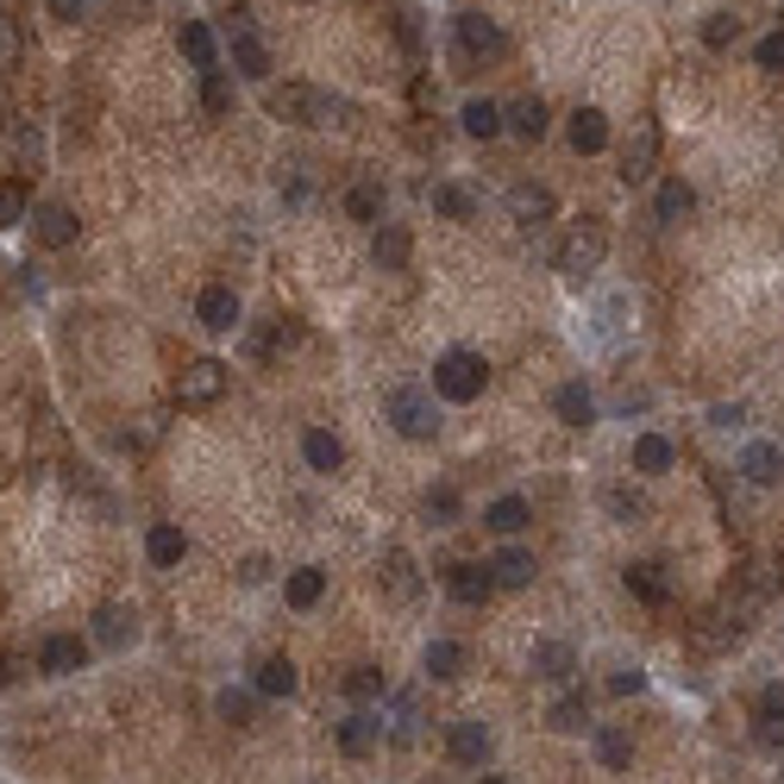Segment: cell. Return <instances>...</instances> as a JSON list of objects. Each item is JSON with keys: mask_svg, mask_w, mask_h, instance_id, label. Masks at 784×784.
Instances as JSON below:
<instances>
[{"mask_svg": "<svg viewBox=\"0 0 784 784\" xmlns=\"http://www.w3.org/2000/svg\"><path fill=\"white\" fill-rule=\"evenodd\" d=\"M779 471H784V453H779V446H765V439L740 453V478H747V483H779Z\"/></svg>", "mask_w": 784, "mask_h": 784, "instance_id": "836d02e7", "label": "cell"}, {"mask_svg": "<svg viewBox=\"0 0 784 784\" xmlns=\"http://www.w3.org/2000/svg\"><path fill=\"white\" fill-rule=\"evenodd\" d=\"M220 396H227V364H220V358H195V364L177 377V402L182 408H214Z\"/></svg>", "mask_w": 784, "mask_h": 784, "instance_id": "8992f818", "label": "cell"}, {"mask_svg": "<svg viewBox=\"0 0 784 784\" xmlns=\"http://www.w3.org/2000/svg\"><path fill=\"white\" fill-rule=\"evenodd\" d=\"M421 665H427V678L453 684V678H465V665H471V653H465L458 640H427V653H421Z\"/></svg>", "mask_w": 784, "mask_h": 784, "instance_id": "484cf974", "label": "cell"}, {"mask_svg": "<svg viewBox=\"0 0 784 784\" xmlns=\"http://www.w3.org/2000/svg\"><path fill=\"white\" fill-rule=\"evenodd\" d=\"M553 189H546V182H515V189H508V220H515V227H546V220H553Z\"/></svg>", "mask_w": 784, "mask_h": 784, "instance_id": "30bf717a", "label": "cell"}, {"mask_svg": "<svg viewBox=\"0 0 784 784\" xmlns=\"http://www.w3.org/2000/svg\"><path fill=\"white\" fill-rule=\"evenodd\" d=\"M270 113L289 126H339L346 101H333L327 88H307V82H282V88H270Z\"/></svg>", "mask_w": 784, "mask_h": 784, "instance_id": "6da1fadb", "label": "cell"}, {"mask_svg": "<svg viewBox=\"0 0 784 784\" xmlns=\"http://www.w3.org/2000/svg\"><path fill=\"white\" fill-rule=\"evenodd\" d=\"M51 20H82V0H51Z\"/></svg>", "mask_w": 784, "mask_h": 784, "instance_id": "9f6ffc18", "label": "cell"}, {"mask_svg": "<svg viewBox=\"0 0 784 784\" xmlns=\"http://www.w3.org/2000/svg\"><path fill=\"white\" fill-rule=\"evenodd\" d=\"M490 747H496V740H490L483 722H453V728H446V753H453V765H483Z\"/></svg>", "mask_w": 784, "mask_h": 784, "instance_id": "7c38bea8", "label": "cell"}, {"mask_svg": "<svg viewBox=\"0 0 784 784\" xmlns=\"http://www.w3.org/2000/svg\"><path fill=\"white\" fill-rule=\"evenodd\" d=\"M753 63H759V70H784V32H765V38H759Z\"/></svg>", "mask_w": 784, "mask_h": 784, "instance_id": "f907efd6", "label": "cell"}, {"mask_svg": "<svg viewBox=\"0 0 784 784\" xmlns=\"http://www.w3.org/2000/svg\"><path fill=\"white\" fill-rule=\"evenodd\" d=\"M38 672H51V678H76L82 672V640L76 634H51V640L38 647Z\"/></svg>", "mask_w": 784, "mask_h": 784, "instance_id": "d6986e66", "label": "cell"}, {"mask_svg": "<svg viewBox=\"0 0 784 784\" xmlns=\"http://www.w3.org/2000/svg\"><path fill=\"white\" fill-rule=\"evenodd\" d=\"M672 439H665V433H640V439H634V471H647V478H659V471H672Z\"/></svg>", "mask_w": 784, "mask_h": 784, "instance_id": "d6a6232c", "label": "cell"}, {"mask_svg": "<svg viewBox=\"0 0 784 784\" xmlns=\"http://www.w3.org/2000/svg\"><path fill=\"white\" fill-rule=\"evenodd\" d=\"M483 383H490V364H483L478 352H446L433 364V396H439V402H458V408L478 402Z\"/></svg>", "mask_w": 784, "mask_h": 784, "instance_id": "277c9868", "label": "cell"}, {"mask_svg": "<svg viewBox=\"0 0 784 784\" xmlns=\"http://www.w3.org/2000/svg\"><path fill=\"white\" fill-rule=\"evenodd\" d=\"M377 740H383V715H346V722H339V753L346 759L377 753Z\"/></svg>", "mask_w": 784, "mask_h": 784, "instance_id": "ffe728a7", "label": "cell"}, {"mask_svg": "<svg viewBox=\"0 0 784 784\" xmlns=\"http://www.w3.org/2000/svg\"><path fill=\"white\" fill-rule=\"evenodd\" d=\"M490 571H496V590H528L533 583V553L528 546H503V553L490 558Z\"/></svg>", "mask_w": 784, "mask_h": 784, "instance_id": "4316f807", "label": "cell"}, {"mask_svg": "<svg viewBox=\"0 0 784 784\" xmlns=\"http://www.w3.org/2000/svg\"><path fill=\"white\" fill-rule=\"evenodd\" d=\"M26 220H32L26 182H0V232H7V227H26Z\"/></svg>", "mask_w": 784, "mask_h": 784, "instance_id": "b9f144b4", "label": "cell"}, {"mask_svg": "<svg viewBox=\"0 0 784 784\" xmlns=\"http://www.w3.org/2000/svg\"><path fill=\"white\" fill-rule=\"evenodd\" d=\"M427 521L433 528H453L458 521V490H427Z\"/></svg>", "mask_w": 784, "mask_h": 784, "instance_id": "681fc988", "label": "cell"}, {"mask_svg": "<svg viewBox=\"0 0 784 784\" xmlns=\"http://www.w3.org/2000/svg\"><path fill=\"white\" fill-rule=\"evenodd\" d=\"M177 45H182V57H189L195 70H214V63H220V45H214V26H207V20H182Z\"/></svg>", "mask_w": 784, "mask_h": 784, "instance_id": "603a6c76", "label": "cell"}, {"mask_svg": "<svg viewBox=\"0 0 784 784\" xmlns=\"http://www.w3.org/2000/svg\"><path fill=\"white\" fill-rule=\"evenodd\" d=\"M740 421H747V414H740V402H722V408H709V427H740Z\"/></svg>", "mask_w": 784, "mask_h": 784, "instance_id": "db71d44e", "label": "cell"}, {"mask_svg": "<svg viewBox=\"0 0 784 784\" xmlns=\"http://www.w3.org/2000/svg\"><path fill=\"white\" fill-rule=\"evenodd\" d=\"M195 321H202L207 333H232V327H239V295H232L227 282L202 289V302H195Z\"/></svg>", "mask_w": 784, "mask_h": 784, "instance_id": "4fadbf2b", "label": "cell"}, {"mask_svg": "<svg viewBox=\"0 0 784 784\" xmlns=\"http://www.w3.org/2000/svg\"><path fill=\"white\" fill-rule=\"evenodd\" d=\"M371 257H377L383 270H402L408 264V232L389 227V220H377V239H371Z\"/></svg>", "mask_w": 784, "mask_h": 784, "instance_id": "8d00e7d4", "label": "cell"}, {"mask_svg": "<svg viewBox=\"0 0 784 784\" xmlns=\"http://www.w3.org/2000/svg\"><path fill=\"white\" fill-rule=\"evenodd\" d=\"M282 596H289V608H314L321 596H327V571H321V565H302V571H289Z\"/></svg>", "mask_w": 784, "mask_h": 784, "instance_id": "1f68e13d", "label": "cell"}, {"mask_svg": "<svg viewBox=\"0 0 784 784\" xmlns=\"http://www.w3.org/2000/svg\"><path fill=\"white\" fill-rule=\"evenodd\" d=\"M453 57L465 70H483V63H503L508 57V32L490 20V13H458L453 20Z\"/></svg>", "mask_w": 784, "mask_h": 784, "instance_id": "7a4b0ae2", "label": "cell"}, {"mask_svg": "<svg viewBox=\"0 0 784 784\" xmlns=\"http://www.w3.org/2000/svg\"><path fill=\"white\" fill-rule=\"evenodd\" d=\"M565 132H571V152H578V157H596L608 145V113H603V107H578Z\"/></svg>", "mask_w": 784, "mask_h": 784, "instance_id": "9a60e30c", "label": "cell"}, {"mask_svg": "<svg viewBox=\"0 0 784 784\" xmlns=\"http://www.w3.org/2000/svg\"><path fill=\"white\" fill-rule=\"evenodd\" d=\"M95 640H101V647H132V640H138V608L107 603L101 615H95Z\"/></svg>", "mask_w": 784, "mask_h": 784, "instance_id": "d4e9b609", "label": "cell"}, {"mask_svg": "<svg viewBox=\"0 0 784 784\" xmlns=\"http://www.w3.org/2000/svg\"><path fill=\"white\" fill-rule=\"evenodd\" d=\"M346 214H352V220H364V227H377V220H383V195L358 182V189H346Z\"/></svg>", "mask_w": 784, "mask_h": 784, "instance_id": "f6af8a7d", "label": "cell"}, {"mask_svg": "<svg viewBox=\"0 0 784 784\" xmlns=\"http://www.w3.org/2000/svg\"><path fill=\"white\" fill-rule=\"evenodd\" d=\"M346 690H352L358 703H377V697H389V678H383L377 665H352V678H346Z\"/></svg>", "mask_w": 784, "mask_h": 784, "instance_id": "ee69618b", "label": "cell"}, {"mask_svg": "<svg viewBox=\"0 0 784 784\" xmlns=\"http://www.w3.org/2000/svg\"><path fill=\"white\" fill-rule=\"evenodd\" d=\"M772 590H779V558L753 553V558H747V596L759 603V596H772Z\"/></svg>", "mask_w": 784, "mask_h": 784, "instance_id": "7bdbcfd3", "label": "cell"}, {"mask_svg": "<svg viewBox=\"0 0 784 784\" xmlns=\"http://www.w3.org/2000/svg\"><path fill=\"white\" fill-rule=\"evenodd\" d=\"M202 113L207 120H227L232 113V76L214 63V70H202Z\"/></svg>", "mask_w": 784, "mask_h": 784, "instance_id": "e575fe53", "label": "cell"}, {"mask_svg": "<svg viewBox=\"0 0 784 784\" xmlns=\"http://www.w3.org/2000/svg\"><path fill=\"white\" fill-rule=\"evenodd\" d=\"M734 38H740V20H734V13H709L703 20V45L709 51H728Z\"/></svg>", "mask_w": 784, "mask_h": 784, "instance_id": "7dc6e473", "label": "cell"}, {"mask_svg": "<svg viewBox=\"0 0 784 784\" xmlns=\"http://www.w3.org/2000/svg\"><path fill=\"white\" fill-rule=\"evenodd\" d=\"M295 684H302V678H295V665H289L282 653H264L252 665V690H257V697H295Z\"/></svg>", "mask_w": 784, "mask_h": 784, "instance_id": "5bb4252c", "label": "cell"}, {"mask_svg": "<svg viewBox=\"0 0 784 784\" xmlns=\"http://www.w3.org/2000/svg\"><path fill=\"white\" fill-rule=\"evenodd\" d=\"M239 578H245V583H264V578H270V565H264V558H245V565H239Z\"/></svg>", "mask_w": 784, "mask_h": 784, "instance_id": "11a10c76", "label": "cell"}, {"mask_svg": "<svg viewBox=\"0 0 784 784\" xmlns=\"http://www.w3.org/2000/svg\"><path fill=\"white\" fill-rule=\"evenodd\" d=\"M596 759H603L608 772H628V759H634L628 728H596Z\"/></svg>", "mask_w": 784, "mask_h": 784, "instance_id": "f35d334b", "label": "cell"}, {"mask_svg": "<svg viewBox=\"0 0 784 784\" xmlns=\"http://www.w3.org/2000/svg\"><path fill=\"white\" fill-rule=\"evenodd\" d=\"M546 722H553V734H583L590 728V703H583V697H558V703L546 709Z\"/></svg>", "mask_w": 784, "mask_h": 784, "instance_id": "ab89813d", "label": "cell"}, {"mask_svg": "<svg viewBox=\"0 0 784 784\" xmlns=\"http://www.w3.org/2000/svg\"><path fill=\"white\" fill-rule=\"evenodd\" d=\"M458 126L471 132V138H496V132H503L508 120H503V107H496V101H465V113H458Z\"/></svg>", "mask_w": 784, "mask_h": 784, "instance_id": "74e56055", "label": "cell"}, {"mask_svg": "<svg viewBox=\"0 0 784 784\" xmlns=\"http://www.w3.org/2000/svg\"><path fill=\"white\" fill-rule=\"evenodd\" d=\"M653 214L665 220V227H678V220H690V214H697V189H690L684 177H665V182H659V202H653Z\"/></svg>", "mask_w": 784, "mask_h": 784, "instance_id": "7402d4cb", "label": "cell"}, {"mask_svg": "<svg viewBox=\"0 0 784 784\" xmlns=\"http://www.w3.org/2000/svg\"><path fill=\"white\" fill-rule=\"evenodd\" d=\"M220 715H227L232 728H252V690H220Z\"/></svg>", "mask_w": 784, "mask_h": 784, "instance_id": "c3c4849f", "label": "cell"}, {"mask_svg": "<svg viewBox=\"0 0 784 784\" xmlns=\"http://www.w3.org/2000/svg\"><path fill=\"white\" fill-rule=\"evenodd\" d=\"M533 678H546V684H565L571 672H578V653L565 647V640H533Z\"/></svg>", "mask_w": 784, "mask_h": 784, "instance_id": "e0dca14e", "label": "cell"}, {"mask_svg": "<svg viewBox=\"0 0 784 784\" xmlns=\"http://www.w3.org/2000/svg\"><path fill=\"white\" fill-rule=\"evenodd\" d=\"M603 257H608V227L603 220H578V227L558 239V270H565V277L603 270Z\"/></svg>", "mask_w": 784, "mask_h": 784, "instance_id": "5b68a950", "label": "cell"}, {"mask_svg": "<svg viewBox=\"0 0 784 784\" xmlns=\"http://www.w3.org/2000/svg\"><path fill=\"white\" fill-rule=\"evenodd\" d=\"M383 421L402 433V439H433V433H439V408H433V389L396 383V389L383 396Z\"/></svg>", "mask_w": 784, "mask_h": 784, "instance_id": "3957f363", "label": "cell"}, {"mask_svg": "<svg viewBox=\"0 0 784 784\" xmlns=\"http://www.w3.org/2000/svg\"><path fill=\"white\" fill-rule=\"evenodd\" d=\"M302 458H307V471H339L346 465V446H339V433H327V427H307L302 433Z\"/></svg>", "mask_w": 784, "mask_h": 784, "instance_id": "cb8c5ba5", "label": "cell"}, {"mask_svg": "<svg viewBox=\"0 0 784 784\" xmlns=\"http://www.w3.org/2000/svg\"><path fill=\"white\" fill-rule=\"evenodd\" d=\"M603 508L615 515V521H640V515H647V496H640L634 483H608V490H603Z\"/></svg>", "mask_w": 784, "mask_h": 784, "instance_id": "60d3db41", "label": "cell"}, {"mask_svg": "<svg viewBox=\"0 0 784 784\" xmlns=\"http://www.w3.org/2000/svg\"><path fill=\"white\" fill-rule=\"evenodd\" d=\"M446 590H453L465 608H478L496 596V571H490V565H446Z\"/></svg>", "mask_w": 784, "mask_h": 784, "instance_id": "8fae6325", "label": "cell"}, {"mask_svg": "<svg viewBox=\"0 0 784 784\" xmlns=\"http://www.w3.org/2000/svg\"><path fill=\"white\" fill-rule=\"evenodd\" d=\"M553 414L565 421V427H596V396L583 389V383H558V396H553Z\"/></svg>", "mask_w": 784, "mask_h": 784, "instance_id": "ac0fdd59", "label": "cell"}, {"mask_svg": "<svg viewBox=\"0 0 784 784\" xmlns=\"http://www.w3.org/2000/svg\"><path fill=\"white\" fill-rule=\"evenodd\" d=\"M503 120H508L515 132H521L528 145H533V138H546V126H553V113H546V101H540V95H521V101L508 107Z\"/></svg>", "mask_w": 784, "mask_h": 784, "instance_id": "4dcf8cb0", "label": "cell"}, {"mask_svg": "<svg viewBox=\"0 0 784 784\" xmlns=\"http://www.w3.org/2000/svg\"><path fill=\"white\" fill-rule=\"evenodd\" d=\"M227 38H232V70H239V76H252V82L270 76V45L252 32V20H232Z\"/></svg>", "mask_w": 784, "mask_h": 784, "instance_id": "ba28073f", "label": "cell"}, {"mask_svg": "<svg viewBox=\"0 0 784 784\" xmlns=\"http://www.w3.org/2000/svg\"><path fill=\"white\" fill-rule=\"evenodd\" d=\"M753 740L765 747V753H784V690H765V697H759Z\"/></svg>", "mask_w": 784, "mask_h": 784, "instance_id": "44dd1931", "label": "cell"}, {"mask_svg": "<svg viewBox=\"0 0 784 784\" xmlns=\"http://www.w3.org/2000/svg\"><path fill=\"white\" fill-rule=\"evenodd\" d=\"M182 553H189V540H182V528H170V521H157V528L145 533V558H152V565H182Z\"/></svg>", "mask_w": 784, "mask_h": 784, "instance_id": "d590c367", "label": "cell"}, {"mask_svg": "<svg viewBox=\"0 0 784 784\" xmlns=\"http://www.w3.org/2000/svg\"><path fill=\"white\" fill-rule=\"evenodd\" d=\"M622 583H628V596H640L647 608H665V603H672V583L659 578V565H628V571H622Z\"/></svg>", "mask_w": 784, "mask_h": 784, "instance_id": "f546056e", "label": "cell"}, {"mask_svg": "<svg viewBox=\"0 0 784 784\" xmlns=\"http://www.w3.org/2000/svg\"><path fill=\"white\" fill-rule=\"evenodd\" d=\"M383 590H389L396 603H414V596H421V571H414V558H408L402 546L383 553Z\"/></svg>", "mask_w": 784, "mask_h": 784, "instance_id": "2e32d148", "label": "cell"}, {"mask_svg": "<svg viewBox=\"0 0 784 784\" xmlns=\"http://www.w3.org/2000/svg\"><path fill=\"white\" fill-rule=\"evenodd\" d=\"M32 239H38L45 252H63V245H76V239H82V220L63 202H51V207H38V214H32Z\"/></svg>", "mask_w": 784, "mask_h": 784, "instance_id": "9c48e42d", "label": "cell"}, {"mask_svg": "<svg viewBox=\"0 0 784 784\" xmlns=\"http://www.w3.org/2000/svg\"><path fill=\"white\" fill-rule=\"evenodd\" d=\"M528 521H533V508L521 503V496H496V503L483 508V528H490V533H503V540H515V533L528 528Z\"/></svg>", "mask_w": 784, "mask_h": 784, "instance_id": "83f0119b", "label": "cell"}, {"mask_svg": "<svg viewBox=\"0 0 784 784\" xmlns=\"http://www.w3.org/2000/svg\"><path fill=\"white\" fill-rule=\"evenodd\" d=\"M396 32H402V45L414 57H421V13H402V20H396Z\"/></svg>", "mask_w": 784, "mask_h": 784, "instance_id": "f5cc1de1", "label": "cell"}, {"mask_svg": "<svg viewBox=\"0 0 784 784\" xmlns=\"http://www.w3.org/2000/svg\"><path fill=\"white\" fill-rule=\"evenodd\" d=\"M634 690H647V672H628V665H622V672L608 678V697H634Z\"/></svg>", "mask_w": 784, "mask_h": 784, "instance_id": "816d5d0a", "label": "cell"}, {"mask_svg": "<svg viewBox=\"0 0 784 784\" xmlns=\"http://www.w3.org/2000/svg\"><path fill=\"white\" fill-rule=\"evenodd\" d=\"M427 202H433V214H446V220H478V195H471L465 182H433Z\"/></svg>", "mask_w": 784, "mask_h": 784, "instance_id": "f1b7e54d", "label": "cell"}, {"mask_svg": "<svg viewBox=\"0 0 784 784\" xmlns=\"http://www.w3.org/2000/svg\"><path fill=\"white\" fill-rule=\"evenodd\" d=\"M20 57H26L20 20H13V13H0V70H20Z\"/></svg>", "mask_w": 784, "mask_h": 784, "instance_id": "bcb514c9", "label": "cell"}, {"mask_svg": "<svg viewBox=\"0 0 784 784\" xmlns=\"http://www.w3.org/2000/svg\"><path fill=\"white\" fill-rule=\"evenodd\" d=\"M653 170H659V126H653V120H640V126H634V138L622 145V170H615V177L628 182V189H640Z\"/></svg>", "mask_w": 784, "mask_h": 784, "instance_id": "52a82bcc", "label": "cell"}]
</instances>
